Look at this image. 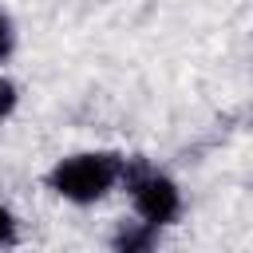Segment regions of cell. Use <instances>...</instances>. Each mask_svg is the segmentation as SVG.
I'll list each match as a JSON object with an SVG mask.
<instances>
[{"label": "cell", "mask_w": 253, "mask_h": 253, "mask_svg": "<svg viewBox=\"0 0 253 253\" xmlns=\"http://www.w3.org/2000/svg\"><path fill=\"white\" fill-rule=\"evenodd\" d=\"M123 162L126 158L111 150H83V154L59 158L47 174V186L75 206H91L123 182Z\"/></svg>", "instance_id": "cell-1"}, {"label": "cell", "mask_w": 253, "mask_h": 253, "mask_svg": "<svg viewBox=\"0 0 253 253\" xmlns=\"http://www.w3.org/2000/svg\"><path fill=\"white\" fill-rule=\"evenodd\" d=\"M123 182H126V190H130L134 213H138L146 225L162 229V225H170V221L182 213V194H178L174 178H166V174H158V170H150V166H142V162H134V166L123 162Z\"/></svg>", "instance_id": "cell-2"}, {"label": "cell", "mask_w": 253, "mask_h": 253, "mask_svg": "<svg viewBox=\"0 0 253 253\" xmlns=\"http://www.w3.org/2000/svg\"><path fill=\"white\" fill-rule=\"evenodd\" d=\"M154 237H158L154 225H146V221H130V225H123V229L115 233V245L126 249V253H142V249L154 245Z\"/></svg>", "instance_id": "cell-3"}, {"label": "cell", "mask_w": 253, "mask_h": 253, "mask_svg": "<svg viewBox=\"0 0 253 253\" xmlns=\"http://www.w3.org/2000/svg\"><path fill=\"white\" fill-rule=\"evenodd\" d=\"M16 99H20V95H16V83H12V79H0V123L16 111Z\"/></svg>", "instance_id": "cell-4"}, {"label": "cell", "mask_w": 253, "mask_h": 253, "mask_svg": "<svg viewBox=\"0 0 253 253\" xmlns=\"http://www.w3.org/2000/svg\"><path fill=\"white\" fill-rule=\"evenodd\" d=\"M12 43H16V32H12V20L0 12V63L12 55Z\"/></svg>", "instance_id": "cell-5"}, {"label": "cell", "mask_w": 253, "mask_h": 253, "mask_svg": "<svg viewBox=\"0 0 253 253\" xmlns=\"http://www.w3.org/2000/svg\"><path fill=\"white\" fill-rule=\"evenodd\" d=\"M16 241V217L8 206H0V245H12Z\"/></svg>", "instance_id": "cell-6"}]
</instances>
